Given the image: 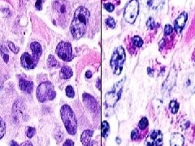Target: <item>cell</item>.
<instances>
[{
  "label": "cell",
  "instance_id": "6da1fadb",
  "mask_svg": "<svg viewBox=\"0 0 195 146\" xmlns=\"http://www.w3.org/2000/svg\"><path fill=\"white\" fill-rule=\"evenodd\" d=\"M90 18V12L85 7H79L75 11L70 26V31L75 39H80L85 35Z\"/></svg>",
  "mask_w": 195,
  "mask_h": 146
},
{
  "label": "cell",
  "instance_id": "7a4b0ae2",
  "mask_svg": "<svg viewBox=\"0 0 195 146\" xmlns=\"http://www.w3.org/2000/svg\"><path fill=\"white\" fill-rule=\"evenodd\" d=\"M60 116L68 134L72 136L76 134L77 131V120L72 108L67 104L62 105L60 109Z\"/></svg>",
  "mask_w": 195,
  "mask_h": 146
},
{
  "label": "cell",
  "instance_id": "3957f363",
  "mask_svg": "<svg viewBox=\"0 0 195 146\" xmlns=\"http://www.w3.org/2000/svg\"><path fill=\"white\" fill-rule=\"evenodd\" d=\"M56 97L55 88L51 82H42L37 89V98L39 102L44 103L46 101H53Z\"/></svg>",
  "mask_w": 195,
  "mask_h": 146
},
{
  "label": "cell",
  "instance_id": "277c9868",
  "mask_svg": "<svg viewBox=\"0 0 195 146\" xmlns=\"http://www.w3.org/2000/svg\"><path fill=\"white\" fill-rule=\"evenodd\" d=\"M125 58H126V55H125L123 46L117 47L111 55V61H110V66L115 75L119 76L122 72L124 63L125 62Z\"/></svg>",
  "mask_w": 195,
  "mask_h": 146
},
{
  "label": "cell",
  "instance_id": "5b68a950",
  "mask_svg": "<svg viewBox=\"0 0 195 146\" xmlns=\"http://www.w3.org/2000/svg\"><path fill=\"white\" fill-rule=\"evenodd\" d=\"M53 10L57 15L58 21L64 22L66 25L68 19L70 16L71 7L68 0H55L52 4Z\"/></svg>",
  "mask_w": 195,
  "mask_h": 146
},
{
  "label": "cell",
  "instance_id": "8992f818",
  "mask_svg": "<svg viewBox=\"0 0 195 146\" xmlns=\"http://www.w3.org/2000/svg\"><path fill=\"white\" fill-rule=\"evenodd\" d=\"M125 77L122 80H120L114 84L113 88L111 91L107 92L105 95V102L106 105L108 107H113L115 106V104L118 102L120 100L123 92L124 84H125Z\"/></svg>",
  "mask_w": 195,
  "mask_h": 146
},
{
  "label": "cell",
  "instance_id": "52a82bcc",
  "mask_svg": "<svg viewBox=\"0 0 195 146\" xmlns=\"http://www.w3.org/2000/svg\"><path fill=\"white\" fill-rule=\"evenodd\" d=\"M55 52L58 58L64 62H70L73 58L72 44L68 41H60L58 43Z\"/></svg>",
  "mask_w": 195,
  "mask_h": 146
},
{
  "label": "cell",
  "instance_id": "ba28073f",
  "mask_svg": "<svg viewBox=\"0 0 195 146\" xmlns=\"http://www.w3.org/2000/svg\"><path fill=\"white\" fill-rule=\"evenodd\" d=\"M139 3L137 0H130L124 12V17L128 23L133 24L138 16Z\"/></svg>",
  "mask_w": 195,
  "mask_h": 146
},
{
  "label": "cell",
  "instance_id": "9c48e42d",
  "mask_svg": "<svg viewBox=\"0 0 195 146\" xmlns=\"http://www.w3.org/2000/svg\"><path fill=\"white\" fill-rule=\"evenodd\" d=\"M147 146H163L164 145V136L160 130H152L149 133L146 138Z\"/></svg>",
  "mask_w": 195,
  "mask_h": 146
},
{
  "label": "cell",
  "instance_id": "30bf717a",
  "mask_svg": "<svg viewBox=\"0 0 195 146\" xmlns=\"http://www.w3.org/2000/svg\"><path fill=\"white\" fill-rule=\"evenodd\" d=\"M38 61L33 55H30L29 53L25 52L20 57V63L22 67L25 69H33L37 66Z\"/></svg>",
  "mask_w": 195,
  "mask_h": 146
},
{
  "label": "cell",
  "instance_id": "8fae6325",
  "mask_svg": "<svg viewBox=\"0 0 195 146\" xmlns=\"http://www.w3.org/2000/svg\"><path fill=\"white\" fill-rule=\"evenodd\" d=\"M82 98H83V103L85 104L88 109L92 111L93 113H96L98 111V101L94 97L90 94L85 93L82 94Z\"/></svg>",
  "mask_w": 195,
  "mask_h": 146
},
{
  "label": "cell",
  "instance_id": "7c38bea8",
  "mask_svg": "<svg viewBox=\"0 0 195 146\" xmlns=\"http://www.w3.org/2000/svg\"><path fill=\"white\" fill-rule=\"evenodd\" d=\"M188 19V14L186 12H182L181 15H179L176 19L175 22H174V29L175 31L180 34L183 30L184 27L185 25V23L187 21Z\"/></svg>",
  "mask_w": 195,
  "mask_h": 146
},
{
  "label": "cell",
  "instance_id": "4fadbf2b",
  "mask_svg": "<svg viewBox=\"0 0 195 146\" xmlns=\"http://www.w3.org/2000/svg\"><path fill=\"white\" fill-rule=\"evenodd\" d=\"M176 73L175 71H173V69H172L171 73L168 75L167 80L163 84V90L164 92L170 91L171 89L174 86V84H176Z\"/></svg>",
  "mask_w": 195,
  "mask_h": 146
},
{
  "label": "cell",
  "instance_id": "5bb4252c",
  "mask_svg": "<svg viewBox=\"0 0 195 146\" xmlns=\"http://www.w3.org/2000/svg\"><path fill=\"white\" fill-rule=\"evenodd\" d=\"M19 88L26 94H31L33 89V81L20 78L19 80Z\"/></svg>",
  "mask_w": 195,
  "mask_h": 146
},
{
  "label": "cell",
  "instance_id": "9a60e30c",
  "mask_svg": "<svg viewBox=\"0 0 195 146\" xmlns=\"http://www.w3.org/2000/svg\"><path fill=\"white\" fill-rule=\"evenodd\" d=\"M185 138L181 134L175 132L172 135L170 139V145L171 146H184Z\"/></svg>",
  "mask_w": 195,
  "mask_h": 146
},
{
  "label": "cell",
  "instance_id": "2e32d148",
  "mask_svg": "<svg viewBox=\"0 0 195 146\" xmlns=\"http://www.w3.org/2000/svg\"><path fill=\"white\" fill-rule=\"evenodd\" d=\"M30 49H31L32 53H33V56L38 61L40 57H41L42 54V46L40 45L38 42H37V41H33V42H32L31 44H30Z\"/></svg>",
  "mask_w": 195,
  "mask_h": 146
},
{
  "label": "cell",
  "instance_id": "e0dca14e",
  "mask_svg": "<svg viewBox=\"0 0 195 146\" xmlns=\"http://www.w3.org/2000/svg\"><path fill=\"white\" fill-rule=\"evenodd\" d=\"M93 135H94V131L93 130H90V129L85 130L82 132L81 136V141L82 144L84 146H87L88 144H90Z\"/></svg>",
  "mask_w": 195,
  "mask_h": 146
},
{
  "label": "cell",
  "instance_id": "ac0fdd59",
  "mask_svg": "<svg viewBox=\"0 0 195 146\" xmlns=\"http://www.w3.org/2000/svg\"><path fill=\"white\" fill-rule=\"evenodd\" d=\"M73 75V72H72V68L68 66H64L61 68L60 72H59V76H60L62 79H64V80H68V79H70L71 77Z\"/></svg>",
  "mask_w": 195,
  "mask_h": 146
},
{
  "label": "cell",
  "instance_id": "d6986e66",
  "mask_svg": "<svg viewBox=\"0 0 195 146\" xmlns=\"http://www.w3.org/2000/svg\"><path fill=\"white\" fill-rule=\"evenodd\" d=\"M101 131L102 136H103L104 139H106L110 133V125L107 121H103V122L102 123Z\"/></svg>",
  "mask_w": 195,
  "mask_h": 146
},
{
  "label": "cell",
  "instance_id": "ffe728a7",
  "mask_svg": "<svg viewBox=\"0 0 195 146\" xmlns=\"http://www.w3.org/2000/svg\"><path fill=\"white\" fill-rule=\"evenodd\" d=\"M193 77V75H190V76L188 77V79L186 80V82H185V88H187L188 90H190L192 91L193 93L195 92V81L194 78H192Z\"/></svg>",
  "mask_w": 195,
  "mask_h": 146
},
{
  "label": "cell",
  "instance_id": "44dd1931",
  "mask_svg": "<svg viewBox=\"0 0 195 146\" xmlns=\"http://www.w3.org/2000/svg\"><path fill=\"white\" fill-rule=\"evenodd\" d=\"M179 107L180 105L177 102V101H176V100H172V101H170L168 108H169V111L172 114L177 113L178 111H179Z\"/></svg>",
  "mask_w": 195,
  "mask_h": 146
},
{
  "label": "cell",
  "instance_id": "7402d4cb",
  "mask_svg": "<svg viewBox=\"0 0 195 146\" xmlns=\"http://www.w3.org/2000/svg\"><path fill=\"white\" fill-rule=\"evenodd\" d=\"M47 65L50 68H58L59 66V62L57 61V59L55 58L54 55H50L48 56V58H47Z\"/></svg>",
  "mask_w": 195,
  "mask_h": 146
},
{
  "label": "cell",
  "instance_id": "603a6c76",
  "mask_svg": "<svg viewBox=\"0 0 195 146\" xmlns=\"http://www.w3.org/2000/svg\"><path fill=\"white\" fill-rule=\"evenodd\" d=\"M0 55H2L3 58L5 62H8L9 60V55H8V48L4 45H2L0 46Z\"/></svg>",
  "mask_w": 195,
  "mask_h": 146
},
{
  "label": "cell",
  "instance_id": "cb8c5ba5",
  "mask_svg": "<svg viewBox=\"0 0 195 146\" xmlns=\"http://www.w3.org/2000/svg\"><path fill=\"white\" fill-rule=\"evenodd\" d=\"M148 7L153 9H157L159 7L162 6V0H147Z\"/></svg>",
  "mask_w": 195,
  "mask_h": 146
},
{
  "label": "cell",
  "instance_id": "d4e9b609",
  "mask_svg": "<svg viewBox=\"0 0 195 146\" xmlns=\"http://www.w3.org/2000/svg\"><path fill=\"white\" fill-rule=\"evenodd\" d=\"M132 43H133L134 48H136V47L141 48L143 45V40L139 36L136 35L132 38Z\"/></svg>",
  "mask_w": 195,
  "mask_h": 146
},
{
  "label": "cell",
  "instance_id": "484cf974",
  "mask_svg": "<svg viewBox=\"0 0 195 146\" xmlns=\"http://www.w3.org/2000/svg\"><path fill=\"white\" fill-rule=\"evenodd\" d=\"M148 126H149V121L148 119H147V118H146V117L142 118V119L139 121L138 128L140 129V130L145 131L147 127H148Z\"/></svg>",
  "mask_w": 195,
  "mask_h": 146
},
{
  "label": "cell",
  "instance_id": "4316f807",
  "mask_svg": "<svg viewBox=\"0 0 195 146\" xmlns=\"http://www.w3.org/2000/svg\"><path fill=\"white\" fill-rule=\"evenodd\" d=\"M6 123L4 122L3 119L0 117V140L3 138L6 133Z\"/></svg>",
  "mask_w": 195,
  "mask_h": 146
},
{
  "label": "cell",
  "instance_id": "83f0119b",
  "mask_svg": "<svg viewBox=\"0 0 195 146\" xmlns=\"http://www.w3.org/2000/svg\"><path fill=\"white\" fill-rule=\"evenodd\" d=\"M65 94L69 98H73L75 97V92L72 85H68L65 89Z\"/></svg>",
  "mask_w": 195,
  "mask_h": 146
},
{
  "label": "cell",
  "instance_id": "f1b7e54d",
  "mask_svg": "<svg viewBox=\"0 0 195 146\" xmlns=\"http://www.w3.org/2000/svg\"><path fill=\"white\" fill-rule=\"evenodd\" d=\"M141 137V134H140V132L137 128H135L133 129V132H131V139L132 140L135 141V140H137L138 139H140Z\"/></svg>",
  "mask_w": 195,
  "mask_h": 146
},
{
  "label": "cell",
  "instance_id": "f546056e",
  "mask_svg": "<svg viewBox=\"0 0 195 146\" xmlns=\"http://www.w3.org/2000/svg\"><path fill=\"white\" fill-rule=\"evenodd\" d=\"M36 134V129L33 127H28L27 131H26V136L28 138L31 139L33 138V136Z\"/></svg>",
  "mask_w": 195,
  "mask_h": 146
},
{
  "label": "cell",
  "instance_id": "4dcf8cb0",
  "mask_svg": "<svg viewBox=\"0 0 195 146\" xmlns=\"http://www.w3.org/2000/svg\"><path fill=\"white\" fill-rule=\"evenodd\" d=\"M106 24L109 28H111V29H115V25H116V23H115V19H114L113 18L109 16V17L106 19Z\"/></svg>",
  "mask_w": 195,
  "mask_h": 146
},
{
  "label": "cell",
  "instance_id": "1f68e13d",
  "mask_svg": "<svg viewBox=\"0 0 195 146\" xmlns=\"http://www.w3.org/2000/svg\"><path fill=\"white\" fill-rule=\"evenodd\" d=\"M8 47H9V49L14 53V54H18V53H19L20 48L16 46L15 45L13 42H12V41H8Z\"/></svg>",
  "mask_w": 195,
  "mask_h": 146
},
{
  "label": "cell",
  "instance_id": "d6a6232c",
  "mask_svg": "<svg viewBox=\"0 0 195 146\" xmlns=\"http://www.w3.org/2000/svg\"><path fill=\"white\" fill-rule=\"evenodd\" d=\"M146 25L149 29H154L155 28V21L152 17H150L146 22Z\"/></svg>",
  "mask_w": 195,
  "mask_h": 146
},
{
  "label": "cell",
  "instance_id": "836d02e7",
  "mask_svg": "<svg viewBox=\"0 0 195 146\" xmlns=\"http://www.w3.org/2000/svg\"><path fill=\"white\" fill-rule=\"evenodd\" d=\"M172 32H173V28H172V26L170 25V24H166L165 27H164V35H170Z\"/></svg>",
  "mask_w": 195,
  "mask_h": 146
},
{
  "label": "cell",
  "instance_id": "e575fe53",
  "mask_svg": "<svg viewBox=\"0 0 195 146\" xmlns=\"http://www.w3.org/2000/svg\"><path fill=\"white\" fill-rule=\"evenodd\" d=\"M104 8L107 10L108 12H112L115 9V6H114L113 4L111 3H104Z\"/></svg>",
  "mask_w": 195,
  "mask_h": 146
},
{
  "label": "cell",
  "instance_id": "d590c367",
  "mask_svg": "<svg viewBox=\"0 0 195 146\" xmlns=\"http://www.w3.org/2000/svg\"><path fill=\"white\" fill-rule=\"evenodd\" d=\"M35 8L38 11H41L42 8V0H36Z\"/></svg>",
  "mask_w": 195,
  "mask_h": 146
},
{
  "label": "cell",
  "instance_id": "8d00e7d4",
  "mask_svg": "<svg viewBox=\"0 0 195 146\" xmlns=\"http://www.w3.org/2000/svg\"><path fill=\"white\" fill-rule=\"evenodd\" d=\"M62 146H74V141L70 139H68V140H65V142L64 143Z\"/></svg>",
  "mask_w": 195,
  "mask_h": 146
},
{
  "label": "cell",
  "instance_id": "74e56055",
  "mask_svg": "<svg viewBox=\"0 0 195 146\" xmlns=\"http://www.w3.org/2000/svg\"><path fill=\"white\" fill-rule=\"evenodd\" d=\"M19 146H33V144H32L31 141L27 140V141H25V142L21 143V144H20Z\"/></svg>",
  "mask_w": 195,
  "mask_h": 146
},
{
  "label": "cell",
  "instance_id": "f35d334b",
  "mask_svg": "<svg viewBox=\"0 0 195 146\" xmlns=\"http://www.w3.org/2000/svg\"><path fill=\"white\" fill-rule=\"evenodd\" d=\"M147 72H148V75L150 76H153V73H154V70H153L152 68H150L149 67L148 68H147Z\"/></svg>",
  "mask_w": 195,
  "mask_h": 146
},
{
  "label": "cell",
  "instance_id": "ab89813d",
  "mask_svg": "<svg viewBox=\"0 0 195 146\" xmlns=\"http://www.w3.org/2000/svg\"><path fill=\"white\" fill-rule=\"evenodd\" d=\"M86 77L87 78V79H90V78L92 77V72H90V71H87V72H86Z\"/></svg>",
  "mask_w": 195,
  "mask_h": 146
},
{
  "label": "cell",
  "instance_id": "60d3db41",
  "mask_svg": "<svg viewBox=\"0 0 195 146\" xmlns=\"http://www.w3.org/2000/svg\"><path fill=\"white\" fill-rule=\"evenodd\" d=\"M97 88L98 89V90H101V80L100 79H97Z\"/></svg>",
  "mask_w": 195,
  "mask_h": 146
},
{
  "label": "cell",
  "instance_id": "b9f144b4",
  "mask_svg": "<svg viewBox=\"0 0 195 146\" xmlns=\"http://www.w3.org/2000/svg\"><path fill=\"white\" fill-rule=\"evenodd\" d=\"M10 146H19V144L16 142V141H14V140H12L11 143H10Z\"/></svg>",
  "mask_w": 195,
  "mask_h": 146
},
{
  "label": "cell",
  "instance_id": "7bdbcfd3",
  "mask_svg": "<svg viewBox=\"0 0 195 146\" xmlns=\"http://www.w3.org/2000/svg\"><path fill=\"white\" fill-rule=\"evenodd\" d=\"M2 89H3V82L0 80V92H1Z\"/></svg>",
  "mask_w": 195,
  "mask_h": 146
},
{
  "label": "cell",
  "instance_id": "ee69618b",
  "mask_svg": "<svg viewBox=\"0 0 195 146\" xmlns=\"http://www.w3.org/2000/svg\"><path fill=\"white\" fill-rule=\"evenodd\" d=\"M93 143H94V142H93V141H90V144H88L87 146H94V144H93Z\"/></svg>",
  "mask_w": 195,
  "mask_h": 146
},
{
  "label": "cell",
  "instance_id": "f6af8a7d",
  "mask_svg": "<svg viewBox=\"0 0 195 146\" xmlns=\"http://www.w3.org/2000/svg\"><path fill=\"white\" fill-rule=\"evenodd\" d=\"M193 56H195V51H194V53H193ZM193 61H195V60H193Z\"/></svg>",
  "mask_w": 195,
  "mask_h": 146
}]
</instances>
